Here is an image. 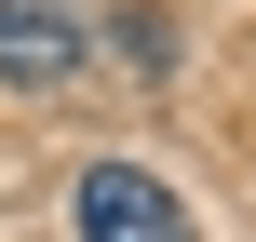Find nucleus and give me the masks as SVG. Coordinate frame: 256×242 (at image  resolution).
Returning a JSON list of instances; mask_svg holds the SVG:
<instances>
[{
  "label": "nucleus",
  "mask_w": 256,
  "mask_h": 242,
  "mask_svg": "<svg viewBox=\"0 0 256 242\" xmlns=\"http://www.w3.org/2000/svg\"><path fill=\"white\" fill-rule=\"evenodd\" d=\"M81 67H94L81 0H0V81H14V94H68Z\"/></svg>",
  "instance_id": "1"
},
{
  "label": "nucleus",
  "mask_w": 256,
  "mask_h": 242,
  "mask_svg": "<svg viewBox=\"0 0 256 242\" xmlns=\"http://www.w3.org/2000/svg\"><path fill=\"white\" fill-rule=\"evenodd\" d=\"M81 242H189V202L148 162H94L81 175Z\"/></svg>",
  "instance_id": "2"
},
{
  "label": "nucleus",
  "mask_w": 256,
  "mask_h": 242,
  "mask_svg": "<svg viewBox=\"0 0 256 242\" xmlns=\"http://www.w3.org/2000/svg\"><path fill=\"white\" fill-rule=\"evenodd\" d=\"M108 40H122V67H135V81H162V67H176V13H162V0H122V13H108Z\"/></svg>",
  "instance_id": "3"
}]
</instances>
